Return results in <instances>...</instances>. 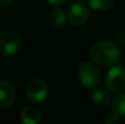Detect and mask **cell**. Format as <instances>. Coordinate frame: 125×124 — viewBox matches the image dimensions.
Instances as JSON below:
<instances>
[{
    "instance_id": "6da1fadb",
    "label": "cell",
    "mask_w": 125,
    "mask_h": 124,
    "mask_svg": "<svg viewBox=\"0 0 125 124\" xmlns=\"http://www.w3.org/2000/svg\"><path fill=\"white\" fill-rule=\"evenodd\" d=\"M90 57L97 65L111 66L119 61L120 48L113 42L100 41L91 47Z\"/></svg>"
},
{
    "instance_id": "7a4b0ae2",
    "label": "cell",
    "mask_w": 125,
    "mask_h": 124,
    "mask_svg": "<svg viewBox=\"0 0 125 124\" xmlns=\"http://www.w3.org/2000/svg\"><path fill=\"white\" fill-rule=\"evenodd\" d=\"M77 76L83 87L88 89H93L101 83V72L95 66V64L90 62H83L78 66Z\"/></svg>"
},
{
    "instance_id": "3957f363",
    "label": "cell",
    "mask_w": 125,
    "mask_h": 124,
    "mask_svg": "<svg viewBox=\"0 0 125 124\" xmlns=\"http://www.w3.org/2000/svg\"><path fill=\"white\" fill-rule=\"evenodd\" d=\"M25 93L28 99L32 102H43L48 96V86L44 79L33 78L26 86Z\"/></svg>"
},
{
    "instance_id": "277c9868",
    "label": "cell",
    "mask_w": 125,
    "mask_h": 124,
    "mask_svg": "<svg viewBox=\"0 0 125 124\" xmlns=\"http://www.w3.org/2000/svg\"><path fill=\"white\" fill-rule=\"evenodd\" d=\"M22 48V40L13 32L0 33V54L12 56Z\"/></svg>"
},
{
    "instance_id": "5b68a950",
    "label": "cell",
    "mask_w": 125,
    "mask_h": 124,
    "mask_svg": "<svg viewBox=\"0 0 125 124\" xmlns=\"http://www.w3.org/2000/svg\"><path fill=\"white\" fill-rule=\"evenodd\" d=\"M105 85L111 91L122 92L125 90V67L113 66L105 74Z\"/></svg>"
},
{
    "instance_id": "8992f818",
    "label": "cell",
    "mask_w": 125,
    "mask_h": 124,
    "mask_svg": "<svg viewBox=\"0 0 125 124\" xmlns=\"http://www.w3.org/2000/svg\"><path fill=\"white\" fill-rule=\"evenodd\" d=\"M89 18L88 7L81 1H76L68 10V20L73 26H81Z\"/></svg>"
},
{
    "instance_id": "52a82bcc",
    "label": "cell",
    "mask_w": 125,
    "mask_h": 124,
    "mask_svg": "<svg viewBox=\"0 0 125 124\" xmlns=\"http://www.w3.org/2000/svg\"><path fill=\"white\" fill-rule=\"evenodd\" d=\"M17 98L15 87L9 80H0V109L12 107Z\"/></svg>"
},
{
    "instance_id": "ba28073f",
    "label": "cell",
    "mask_w": 125,
    "mask_h": 124,
    "mask_svg": "<svg viewBox=\"0 0 125 124\" xmlns=\"http://www.w3.org/2000/svg\"><path fill=\"white\" fill-rule=\"evenodd\" d=\"M20 120L22 124H40L42 121V112L36 107L26 105L21 110Z\"/></svg>"
},
{
    "instance_id": "9c48e42d",
    "label": "cell",
    "mask_w": 125,
    "mask_h": 124,
    "mask_svg": "<svg viewBox=\"0 0 125 124\" xmlns=\"http://www.w3.org/2000/svg\"><path fill=\"white\" fill-rule=\"evenodd\" d=\"M91 98H92V100L97 104L102 105V107L109 104L111 102V100H112V97H111L110 92L105 89H101V88L93 90L91 92Z\"/></svg>"
},
{
    "instance_id": "30bf717a",
    "label": "cell",
    "mask_w": 125,
    "mask_h": 124,
    "mask_svg": "<svg viewBox=\"0 0 125 124\" xmlns=\"http://www.w3.org/2000/svg\"><path fill=\"white\" fill-rule=\"evenodd\" d=\"M66 20H67L66 12L61 8H56L51 12L50 21H51V24L54 28H57V29L62 28L65 25V23H66Z\"/></svg>"
},
{
    "instance_id": "8fae6325",
    "label": "cell",
    "mask_w": 125,
    "mask_h": 124,
    "mask_svg": "<svg viewBox=\"0 0 125 124\" xmlns=\"http://www.w3.org/2000/svg\"><path fill=\"white\" fill-rule=\"evenodd\" d=\"M112 111L119 116H125V92H120L112 100Z\"/></svg>"
},
{
    "instance_id": "7c38bea8",
    "label": "cell",
    "mask_w": 125,
    "mask_h": 124,
    "mask_svg": "<svg viewBox=\"0 0 125 124\" xmlns=\"http://www.w3.org/2000/svg\"><path fill=\"white\" fill-rule=\"evenodd\" d=\"M88 6L97 12H102L111 9L115 3V0H87Z\"/></svg>"
},
{
    "instance_id": "4fadbf2b",
    "label": "cell",
    "mask_w": 125,
    "mask_h": 124,
    "mask_svg": "<svg viewBox=\"0 0 125 124\" xmlns=\"http://www.w3.org/2000/svg\"><path fill=\"white\" fill-rule=\"evenodd\" d=\"M119 123V115L115 113L110 114L105 118L104 120V124H117Z\"/></svg>"
},
{
    "instance_id": "5bb4252c",
    "label": "cell",
    "mask_w": 125,
    "mask_h": 124,
    "mask_svg": "<svg viewBox=\"0 0 125 124\" xmlns=\"http://www.w3.org/2000/svg\"><path fill=\"white\" fill-rule=\"evenodd\" d=\"M46 1H47V3L51 4V6L58 7V6H61V4L64 3L66 0H46Z\"/></svg>"
},
{
    "instance_id": "9a60e30c",
    "label": "cell",
    "mask_w": 125,
    "mask_h": 124,
    "mask_svg": "<svg viewBox=\"0 0 125 124\" xmlns=\"http://www.w3.org/2000/svg\"><path fill=\"white\" fill-rule=\"evenodd\" d=\"M13 3V0H0V6L2 7H9Z\"/></svg>"
}]
</instances>
